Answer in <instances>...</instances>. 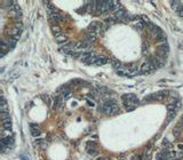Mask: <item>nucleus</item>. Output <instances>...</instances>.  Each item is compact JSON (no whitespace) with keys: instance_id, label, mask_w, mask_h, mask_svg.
<instances>
[{"instance_id":"nucleus-1","label":"nucleus","mask_w":183,"mask_h":160,"mask_svg":"<svg viewBox=\"0 0 183 160\" xmlns=\"http://www.w3.org/2000/svg\"><path fill=\"white\" fill-rule=\"evenodd\" d=\"M30 133L33 137H37V139L41 135V131H40V129L38 128V126H36V125H31L30 126Z\"/></svg>"},{"instance_id":"nucleus-2","label":"nucleus","mask_w":183,"mask_h":160,"mask_svg":"<svg viewBox=\"0 0 183 160\" xmlns=\"http://www.w3.org/2000/svg\"><path fill=\"white\" fill-rule=\"evenodd\" d=\"M110 61V59L108 57H105V56H103V55H97V61H96V64L95 65H104V64H106L108 62Z\"/></svg>"},{"instance_id":"nucleus-3","label":"nucleus","mask_w":183,"mask_h":160,"mask_svg":"<svg viewBox=\"0 0 183 160\" xmlns=\"http://www.w3.org/2000/svg\"><path fill=\"white\" fill-rule=\"evenodd\" d=\"M168 156H169V151L166 149V150H163L160 153H158L157 159H158V160H165V159L168 158Z\"/></svg>"},{"instance_id":"nucleus-4","label":"nucleus","mask_w":183,"mask_h":160,"mask_svg":"<svg viewBox=\"0 0 183 160\" xmlns=\"http://www.w3.org/2000/svg\"><path fill=\"white\" fill-rule=\"evenodd\" d=\"M86 151H87V153L90 157H96L97 153H99V151H97L96 147H88V146H86Z\"/></svg>"},{"instance_id":"nucleus-5","label":"nucleus","mask_w":183,"mask_h":160,"mask_svg":"<svg viewBox=\"0 0 183 160\" xmlns=\"http://www.w3.org/2000/svg\"><path fill=\"white\" fill-rule=\"evenodd\" d=\"M181 130H182V128H180V126H177L176 128H174V130H173V135H174V136H179Z\"/></svg>"},{"instance_id":"nucleus-6","label":"nucleus","mask_w":183,"mask_h":160,"mask_svg":"<svg viewBox=\"0 0 183 160\" xmlns=\"http://www.w3.org/2000/svg\"><path fill=\"white\" fill-rule=\"evenodd\" d=\"M42 142H44L42 139H36V141H34V143H36L37 145H40V144H41Z\"/></svg>"},{"instance_id":"nucleus-7","label":"nucleus","mask_w":183,"mask_h":160,"mask_svg":"<svg viewBox=\"0 0 183 160\" xmlns=\"http://www.w3.org/2000/svg\"><path fill=\"white\" fill-rule=\"evenodd\" d=\"M87 104L89 106H93L94 105V101H93V100H90V98H88L87 100Z\"/></svg>"},{"instance_id":"nucleus-8","label":"nucleus","mask_w":183,"mask_h":160,"mask_svg":"<svg viewBox=\"0 0 183 160\" xmlns=\"http://www.w3.org/2000/svg\"><path fill=\"white\" fill-rule=\"evenodd\" d=\"M97 160H110L108 158H104V157H101V158H97Z\"/></svg>"},{"instance_id":"nucleus-9","label":"nucleus","mask_w":183,"mask_h":160,"mask_svg":"<svg viewBox=\"0 0 183 160\" xmlns=\"http://www.w3.org/2000/svg\"><path fill=\"white\" fill-rule=\"evenodd\" d=\"M144 160H151V157L148 156V157H146V159H144Z\"/></svg>"},{"instance_id":"nucleus-10","label":"nucleus","mask_w":183,"mask_h":160,"mask_svg":"<svg viewBox=\"0 0 183 160\" xmlns=\"http://www.w3.org/2000/svg\"><path fill=\"white\" fill-rule=\"evenodd\" d=\"M181 125H183V117H182V119H181Z\"/></svg>"}]
</instances>
